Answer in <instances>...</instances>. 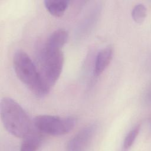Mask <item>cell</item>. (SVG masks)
Returning <instances> with one entry per match:
<instances>
[{"label": "cell", "instance_id": "6da1fadb", "mask_svg": "<svg viewBox=\"0 0 151 151\" xmlns=\"http://www.w3.org/2000/svg\"><path fill=\"white\" fill-rule=\"evenodd\" d=\"M0 114L5 129L12 135L24 138L31 132V122L25 110L14 99L5 97L1 100Z\"/></svg>", "mask_w": 151, "mask_h": 151}, {"label": "cell", "instance_id": "7a4b0ae2", "mask_svg": "<svg viewBox=\"0 0 151 151\" xmlns=\"http://www.w3.org/2000/svg\"><path fill=\"white\" fill-rule=\"evenodd\" d=\"M12 62L17 76L33 94L41 97L48 93L50 90L45 86L39 70L26 52L16 51Z\"/></svg>", "mask_w": 151, "mask_h": 151}, {"label": "cell", "instance_id": "3957f363", "mask_svg": "<svg viewBox=\"0 0 151 151\" xmlns=\"http://www.w3.org/2000/svg\"><path fill=\"white\" fill-rule=\"evenodd\" d=\"M64 61L62 48L45 42L39 54V72L45 86L49 90L58 80L62 72Z\"/></svg>", "mask_w": 151, "mask_h": 151}, {"label": "cell", "instance_id": "277c9868", "mask_svg": "<svg viewBox=\"0 0 151 151\" xmlns=\"http://www.w3.org/2000/svg\"><path fill=\"white\" fill-rule=\"evenodd\" d=\"M76 124L74 117H61L57 116L41 114L35 117L34 125L40 133L52 136H61L69 133Z\"/></svg>", "mask_w": 151, "mask_h": 151}, {"label": "cell", "instance_id": "5b68a950", "mask_svg": "<svg viewBox=\"0 0 151 151\" xmlns=\"http://www.w3.org/2000/svg\"><path fill=\"white\" fill-rule=\"evenodd\" d=\"M97 128L98 124L94 123L82 129L68 141L67 149L69 151L84 150L93 139Z\"/></svg>", "mask_w": 151, "mask_h": 151}, {"label": "cell", "instance_id": "8992f818", "mask_svg": "<svg viewBox=\"0 0 151 151\" xmlns=\"http://www.w3.org/2000/svg\"><path fill=\"white\" fill-rule=\"evenodd\" d=\"M113 55V48L111 46H107L100 50L97 54L94 73L96 76H100L110 64Z\"/></svg>", "mask_w": 151, "mask_h": 151}, {"label": "cell", "instance_id": "52a82bcc", "mask_svg": "<svg viewBox=\"0 0 151 151\" xmlns=\"http://www.w3.org/2000/svg\"><path fill=\"white\" fill-rule=\"evenodd\" d=\"M47 10L52 15L60 17L68 8L70 1L67 0H45L44 1Z\"/></svg>", "mask_w": 151, "mask_h": 151}, {"label": "cell", "instance_id": "ba28073f", "mask_svg": "<svg viewBox=\"0 0 151 151\" xmlns=\"http://www.w3.org/2000/svg\"><path fill=\"white\" fill-rule=\"evenodd\" d=\"M42 142V139L40 134L32 131L23 140L20 150L22 151H35L38 150Z\"/></svg>", "mask_w": 151, "mask_h": 151}, {"label": "cell", "instance_id": "9c48e42d", "mask_svg": "<svg viewBox=\"0 0 151 151\" xmlns=\"http://www.w3.org/2000/svg\"><path fill=\"white\" fill-rule=\"evenodd\" d=\"M68 34L64 29H58L51 33L46 42L59 48H62L68 40Z\"/></svg>", "mask_w": 151, "mask_h": 151}, {"label": "cell", "instance_id": "30bf717a", "mask_svg": "<svg viewBox=\"0 0 151 151\" xmlns=\"http://www.w3.org/2000/svg\"><path fill=\"white\" fill-rule=\"evenodd\" d=\"M146 14V8L142 4H138L136 5L132 11V18L137 23H142L145 20Z\"/></svg>", "mask_w": 151, "mask_h": 151}, {"label": "cell", "instance_id": "8fae6325", "mask_svg": "<svg viewBox=\"0 0 151 151\" xmlns=\"http://www.w3.org/2000/svg\"><path fill=\"white\" fill-rule=\"evenodd\" d=\"M140 129V126L137 125L129 131V132L126 136L124 140V142H123L124 149L127 150L132 147V146L134 143L139 133Z\"/></svg>", "mask_w": 151, "mask_h": 151}]
</instances>
